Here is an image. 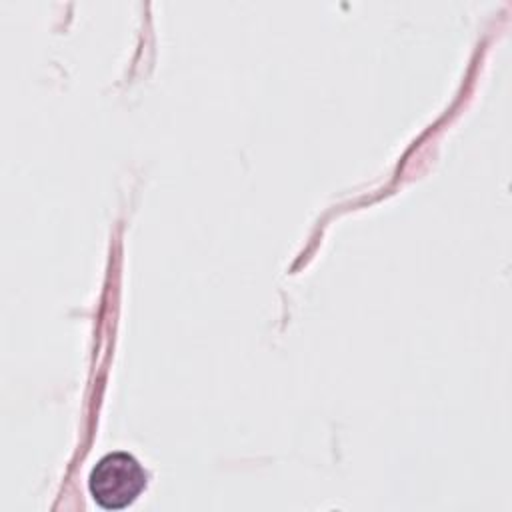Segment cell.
<instances>
[{
    "mask_svg": "<svg viewBox=\"0 0 512 512\" xmlns=\"http://www.w3.org/2000/svg\"><path fill=\"white\" fill-rule=\"evenodd\" d=\"M148 486V472L140 460L124 450L104 454L88 474V492L102 510L132 506Z\"/></svg>",
    "mask_w": 512,
    "mask_h": 512,
    "instance_id": "obj_1",
    "label": "cell"
}]
</instances>
